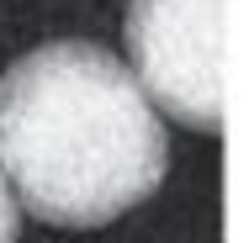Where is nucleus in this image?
I'll list each match as a JSON object with an SVG mask.
<instances>
[{"label":"nucleus","instance_id":"obj_1","mask_svg":"<svg viewBox=\"0 0 249 243\" xmlns=\"http://www.w3.org/2000/svg\"><path fill=\"white\" fill-rule=\"evenodd\" d=\"M0 175L48 227H101L170 175V132L117 53L43 43L0 74Z\"/></svg>","mask_w":249,"mask_h":243},{"label":"nucleus","instance_id":"obj_2","mask_svg":"<svg viewBox=\"0 0 249 243\" xmlns=\"http://www.w3.org/2000/svg\"><path fill=\"white\" fill-rule=\"evenodd\" d=\"M244 0H127V74L159 116L217 132L239 90Z\"/></svg>","mask_w":249,"mask_h":243},{"label":"nucleus","instance_id":"obj_3","mask_svg":"<svg viewBox=\"0 0 249 243\" xmlns=\"http://www.w3.org/2000/svg\"><path fill=\"white\" fill-rule=\"evenodd\" d=\"M16 238H21V206H16V195L0 175V243H16Z\"/></svg>","mask_w":249,"mask_h":243}]
</instances>
